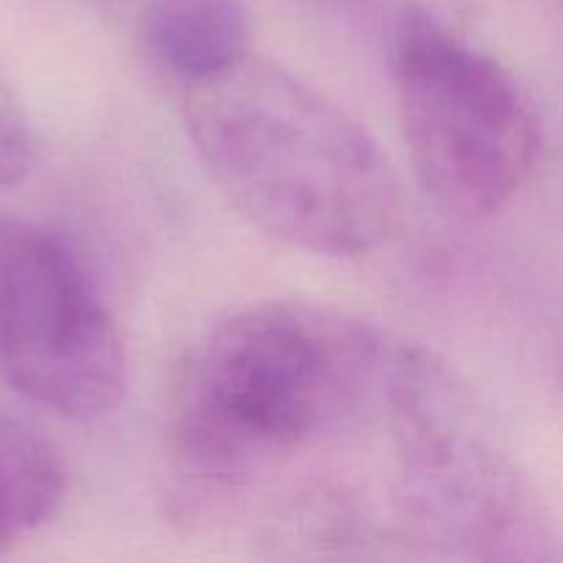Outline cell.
I'll list each match as a JSON object with an SVG mask.
<instances>
[{
  "mask_svg": "<svg viewBox=\"0 0 563 563\" xmlns=\"http://www.w3.org/2000/svg\"><path fill=\"white\" fill-rule=\"evenodd\" d=\"M390 346L366 319L267 300L220 319L187 352L168 410L181 520H214L379 399Z\"/></svg>",
  "mask_w": 563,
  "mask_h": 563,
  "instance_id": "cell-1",
  "label": "cell"
},
{
  "mask_svg": "<svg viewBox=\"0 0 563 563\" xmlns=\"http://www.w3.org/2000/svg\"><path fill=\"white\" fill-rule=\"evenodd\" d=\"M297 3L341 27H374L383 22V0H297Z\"/></svg>",
  "mask_w": 563,
  "mask_h": 563,
  "instance_id": "cell-9",
  "label": "cell"
},
{
  "mask_svg": "<svg viewBox=\"0 0 563 563\" xmlns=\"http://www.w3.org/2000/svg\"><path fill=\"white\" fill-rule=\"evenodd\" d=\"M64 493L55 445L27 423L0 416V553L53 520Z\"/></svg>",
  "mask_w": 563,
  "mask_h": 563,
  "instance_id": "cell-7",
  "label": "cell"
},
{
  "mask_svg": "<svg viewBox=\"0 0 563 563\" xmlns=\"http://www.w3.org/2000/svg\"><path fill=\"white\" fill-rule=\"evenodd\" d=\"M33 130L14 86L0 69V187H14L31 174Z\"/></svg>",
  "mask_w": 563,
  "mask_h": 563,
  "instance_id": "cell-8",
  "label": "cell"
},
{
  "mask_svg": "<svg viewBox=\"0 0 563 563\" xmlns=\"http://www.w3.org/2000/svg\"><path fill=\"white\" fill-rule=\"evenodd\" d=\"M390 69L423 190L456 218L504 209L542 152L537 104L515 71L423 9L390 22Z\"/></svg>",
  "mask_w": 563,
  "mask_h": 563,
  "instance_id": "cell-4",
  "label": "cell"
},
{
  "mask_svg": "<svg viewBox=\"0 0 563 563\" xmlns=\"http://www.w3.org/2000/svg\"><path fill=\"white\" fill-rule=\"evenodd\" d=\"M0 383L88 421L126 388V350L86 262L42 223L0 214Z\"/></svg>",
  "mask_w": 563,
  "mask_h": 563,
  "instance_id": "cell-5",
  "label": "cell"
},
{
  "mask_svg": "<svg viewBox=\"0 0 563 563\" xmlns=\"http://www.w3.org/2000/svg\"><path fill=\"white\" fill-rule=\"evenodd\" d=\"M185 126L225 201L273 240L352 258L399 223V181L372 132L273 60L247 55L185 88Z\"/></svg>",
  "mask_w": 563,
  "mask_h": 563,
  "instance_id": "cell-2",
  "label": "cell"
},
{
  "mask_svg": "<svg viewBox=\"0 0 563 563\" xmlns=\"http://www.w3.org/2000/svg\"><path fill=\"white\" fill-rule=\"evenodd\" d=\"M407 533L462 561H548V509L460 374L423 346L390 350L379 390Z\"/></svg>",
  "mask_w": 563,
  "mask_h": 563,
  "instance_id": "cell-3",
  "label": "cell"
},
{
  "mask_svg": "<svg viewBox=\"0 0 563 563\" xmlns=\"http://www.w3.org/2000/svg\"><path fill=\"white\" fill-rule=\"evenodd\" d=\"M251 36L245 0H148L141 16L148 58L185 88L247 58Z\"/></svg>",
  "mask_w": 563,
  "mask_h": 563,
  "instance_id": "cell-6",
  "label": "cell"
}]
</instances>
